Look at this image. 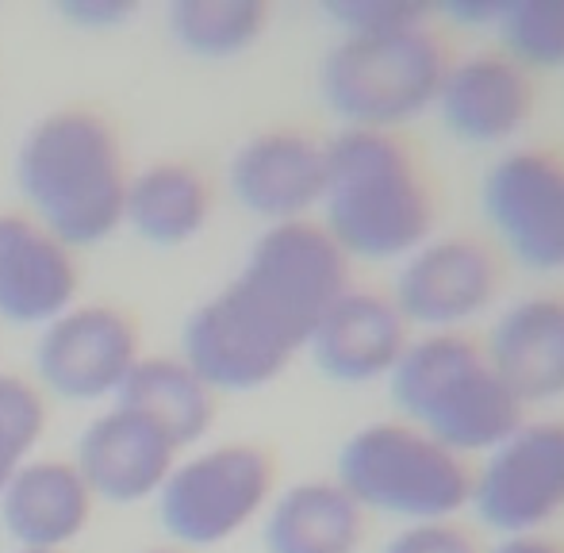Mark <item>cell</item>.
<instances>
[{"mask_svg": "<svg viewBox=\"0 0 564 553\" xmlns=\"http://www.w3.org/2000/svg\"><path fill=\"white\" fill-rule=\"evenodd\" d=\"M534 105V77L527 69L499 51H473L446 62L431 112H438L442 128L453 139L499 147L527 128Z\"/></svg>", "mask_w": 564, "mask_h": 553, "instance_id": "13", "label": "cell"}, {"mask_svg": "<svg viewBox=\"0 0 564 553\" xmlns=\"http://www.w3.org/2000/svg\"><path fill=\"white\" fill-rule=\"evenodd\" d=\"M139 358V327L112 304L66 307L35 343L39 381L74 404L112 400Z\"/></svg>", "mask_w": 564, "mask_h": 553, "instance_id": "11", "label": "cell"}, {"mask_svg": "<svg viewBox=\"0 0 564 553\" xmlns=\"http://www.w3.org/2000/svg\"><path fill=\"white\" fill-rule=\"evenodd\" d=\"M365 519L335 477L296 480L261 511V546L265 553H357Z\"/></svg>", "mask_w": 564, "mask_h": 553, "instance_id": "19", "label": "cell"}, {"mask_svg": "<svg viewBox=\"0 0 564 553\" xmlns=\"http://www.w3.org/2000/svg\"><path fill=\"white\" fill-rule=\"evenodd\" d=\"M273 457L253 442H219L177 457L158 488V523L181 546H219L269 508Z\"/></svg>", "mask_w": 564, "mask_h": 553, "instance_id": "7", "label": "cell"}, {"mask_svg": "<svg viewBox=\"0 0 564 553\" xmlns=\"http://www.w3.org/2000/svg\"><path fill=\"white\" fill-rule=\"evenodd\" d=\"M319 224L349 262H403L434 235V196L395 131L341 128L327 142Z\"/></svg>", "mask_w": 564, "mask_h": 553, "instance_id": "2", "label": "cell"}, {"mask_svg": "<svg viewBox=\"0 0 564 553\" xmlns=\"http://www.w3.org/2000/svg\"><path fill=\"white\" fill-rule=\"evenodd\" d=\"M112 404L150 419L177 454L196 446L216 423V392L181 358H139Z\"/></svg>", "mask_w": 564, "mask_h": 553, "instance_id": "21", "label": "cell"}, {"mask_svg": "<svg viewBox=\"0 0 564 553\" xmlns=\"http://www.w3.org/2000/svg\"><path fill=\"white\" fill-rule=\"evenodd\" d=\"M476 462L468 511L496 539L542 534L564 516V419H522Z\"/></svg>", "mask_w": 564, "mask_h": 553, "instance_id": "8", "label": "cell"}, {"mask_svg": "<svg viewBox=\"0 0 564 553\" xmlns=\"http://www.w3.org/2000/svg\"><path fill=\"white\" fill-rule=\"evenodd\" d=\"M349 265L319 219L269 224L238 273L193 307L181 330V361L212 392L276 381L349 289Z\"/></svg>", "mask_w": 564, "mask_h": 553, "instance_id": "1", "label": "cell"}, {"mask_svg": "<svg viewBox=\"0 0 564 553\" xmlns=\"http://www.w3.org/2000/svg\"><path fill=\"white\" fill-rule=\"evenodd\" d=\"M480 346L527 408L564 397V292H527L503 304Z\"/></svg>", "mask_w": 564, "mask_h": 553, "instance_id": "15", "label": "cell"}, {"mask_svg": "<svg viewBox=\"0 0 564 553\" xmlns=\"http://www.w3.org/2000/svg\"><path fill=\"white\" fill-rule=\"evenodd\" d=\"M480 212L499 247L534 273H564V154L511 147L484 170Z\"/></svg>", "mask_w": 564, "mask_h": 553, "instance_id": "9", "label": "cell"}, {"mask_svg": "<svg viewBox=\"0 0 564 553\" xmlns=\"http://www.w3.org/2000/svg\"><path fill=\"white\" fill-rule=\"evenodd\" d=\"M327 12L341 35H377V31L423 28L431 8L419 0H330Z\"/></svg>", "mask_w": 564, "mask_h": 553, "instance_id": "25", "label": "cell"}, {"mask_svg": "<svg viewBox=\"0 0 564 553\" xmlns=\"http://www.w3.org/2000/svg\"><path fill=\"white\" fill-rule=\"evenodd\" d=\"M327 154L323 142L296 128H265L238 142L227 162V185L250 216L269 224L312 219L323 200Z\"/></svg>", "mask_w": 564, "mask_h": 553, "instance_id": "12", "label": "cell"}, {"mask_svg": "<svg viewBox=\"0 0 564 553\" xmlns=\"http://www.w3.org/2000/svg\"><path fill=\"white\" fill-rule=\"evenodd\" d=\"M93 492L74 462L35 457L23 462L0 488V527L20 550H54L89 527Z\"/></svg>", "mask_w": 564, "mask_h": 553, "instance_id": "18", "label": "cell"}, {"mask_svg": "<svg viewBox=\"0 0 564 553\" xmlns=\"http://www.w3.org/2000/svg\"><path fill=\"white\" fill-rule=\"evenodd\" d=\"M139 553H177V550H139Z\"/></svg>", "mask_w": 564, "mask_h": 553, "instance_id": "30", "label": "cell"}, {"mask_svg": "<svg viewBox=\"0 0 564 553\" xmlns=\"http://www.w3.org/2000/svg\"><path fill=\"white\" fill-rule=\"evenodd\" d=\"M491 31L496 51L530 77L564 69V0H503Z\"/></svg>", "mask_w": 564, "mask_h": 553, "instance_id": "23", "label": "cell"}, {"mask_svg": "<svg viewBox=\"0 0 564 553\" xmlns=\"http://www.w3.org/2000/svg\"><path fill=\"white\" fill-rule=\"evenodd\" d=\"M165 20L181 51L227 62L265 35L269 8L265 0H173Z\"/></svg>", "mask_w": 564, "mask_h": 553, "instance_id": "22", "label": "cell"}, {"mask_svg": "<svg viewBox=\"0 0 564 553\" xmlns=\"http://www.w3.org/2000/svg\"><path fill=\"white\" fill-rule=\"evenodd\" d=\"M403 423L419 426L465 462L484 457L527 419V404L499 381L480 338L465 330L411 335L388 373Z\"/></svg>", "mask_w": 564, "mask_h": 553, "instance_id": "4", "label": "cell"}, {"mask_svg": "<svg viewBox=\"0 0 564 553\" xmlns=\"http://www.w3.org/2000/svg\"><path fill=\"white\" fill-rule=\"evenodd\" d=\"M15 553H54V550H15Z\"/></svg>", "mask_w": 564, "mask_h": 553, "instance_id": "31", "label": "cell"}, {"mask_svg": "<svg viewBox=\"0 0 564 553\" xmlns=\"http://www.w3.org/2000/svg\"><path fill=\"white\" fill-rule=\"evenodd\" d=\"M480 553H564V542L550 539V534H507V539H496L488 550Z\"/></svg>", "mask_w": 564, "mask_h": 553, "instance_id": "28", "label": "cell"}, {"mask_svg": "<svg viewBox=\"0 0 564 553\" xmlns=\"http://www.w3.org/2000/svg\"><path fill=\"white\" fill-rule=\"evenodd\" d=\"M392 304L415 335L465 330L499 296V262L473 235H431L400 262Z\"/></svg>", "mask_w": 564, "mask_h": 553, "instance_id": "10", "label": "cell"}, {"mask_svg": "<svg viewBox=\"0 0 564 553\" xmlns=\"http://www.w3.org/2000/svg\"><path fill=\"white\" fill-rule=\"evenodd\" d=\"M46 426V400L28 377L0 369V488L31 457Z\"/></svg>", "mask_w": 564, "mask_h": 553, "instance_id": "24", "label": "cell"}, {"mask_svg": "<svg viewBox=\"0 0 564 553\" xmlns=\"http://www.w3.org/2000/svg\"><path fill=\"white\" fill-rule=\"evenodd\" d=\"M380 553H480L460 523H408L380 546Z\"/></svg>", "mask_w": 564, "mask_h": 553, "instance_id": "26", "label": "cell"}, {"mask_svg": "<svg viewBox=\"0 0 564 553\" xmlns=\"http://www.w3.org/2000/svg\"><path fill=\"white\" fill-rule=\"evenodd\" d=\"M411 335L415 330L408 327V319L388 292L349 284L327 307V315L315 323L312 338H307V354L327 381L372 384L388 381L400 354L408 350Z\"/></svg>", "mask_w": 564, "mask_h": 553, "instance_id": "14", "label": "cell"}, {"mask_svg": "<svg viewBox=\"0 0 564 553\" xmlns=\"http://www.w3.org/2000/svg\"><path fill=\"white\" fill-rule=\"evenodd\" d=\"M12 177L31 219L69 250L97 247L123 224V150L112 123L89 108L39 116L15 147Z\"/></svg>", "mask_w": 564, "mask_h": 553, "instance_id": "3", "label": "cell"}, {"mask_svg": "<svg viewBox=\"0 0 564 553\" xmlns=\"http://www.w3.org/2000/svg\"><path fill=\"white\" fill-rule=\"evenodd\" d=\"M499 4L503 0H453V4H446V12L453 15L457 23H468V28H491L499 15Z\"/></svg>", "mask_w": 564, "mask_h": 553, "instance_id": "29", "label": "cell"}, {"mask_svg": "<svg viewBox=\"0 0 564 553\" xmlns=\"http://www.w3.org/2000/svg\"><path fill=\"white\" fill-rule=\"evenodd\" d=\"M335 480L365 516L449 523L468 508L473 462L403 419H372L338 446Z\"/></svg>", "mask_w": 564, "mask_h": 553, "instance_id": "5", "label": "cell"}, {"mask_svg": "<svg viewBox=\"0 0 564 553\" xmlns=\"http://www.w3.org/2000/svg\"><path fill=\"white\" fill-rule=\"evenodd\" d=\"M212 185L196 165L165 158L127 177L123 224L150 247H185L208 227Z\"/></svg>", "mask_w": 564, "mask_h": 553, "instance_id": "20", "label": "cell"}, {"mask_svg": "<svg viewBox=\"0 0 564 553\" xmlns=\"http://www.w3.org/2000/svg\"><path fill=\"white\" fill-rule=\"evenodd\" d=\"M77 296L74 250L39 219L0 212V319L15 327H46Z\"/></svg>", "mask_w": 564, "mask_h": 553, "instance_id": "17", "label": "cell"}, {"mask_svg": "<svg viewBox=\"0 0 564 553\" xmlns=\"http://www.w3.org/2000/svg\"><path fill=\"white\" fill-rule=\"evenodd\" d=\"M446 51L431 28L338 35L319 58V97L341 128L395 131L434 108Z\"/></svg>", "mask_w": 564, "mask_h": 553, "instance_id": "6", "label": "cell"}, {"mask_svg": "<svg viewBox=\"0 0 564 553\" xmlns=\"http://www.w3.org/2000/svg\"><path fill=\"white\" fill-rule=\"evenodd\" d=\"M58 12L66 15L74 28L108 31L131 20V15L139 12V4H134V0H58Z\"/></svg>", "mask_w": 564, "mask_h": 553, "instance_id": "27", "label": "cell"}, {"mask_svg": "<svg viewBox=\"0 0 564 553\" xmlns=\"http://www.w3.org/2000/svg\"><path fill=\"white\" fill-rule=\"evenodd\" d=\"M173 462H177L173 442L150 419L119 404L85 426L74 454L93 500L108 503H139L158 496Z\"/></svg>", "mask_w": 564, "mask_h": 553, "instance_id": "16", "label": "cell"}]
</instances>
